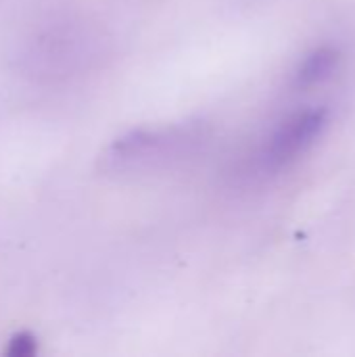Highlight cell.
Segmentation results:
<instances>
[{
  "instance_id": "2",
  "label": "cell",
  "mask_w": 355,
  "mask_h": 357,
  "mask_svg": "<svg viewBox=\"0 0 355 357\" xmlns=\"http://www.w3.org/2000/svg\"><path fill=\"white\" fill-rule=\"evenodd\" d=\"M339 61H341V54L333 46H320V48L312 50L303 59V63L299 65V69L295 73V86L312 88V86L326 82L337 71Z\"/></svg>"
},
{
  "instance_id": "3",
  "label": "cell",
  "mask_w": 355,
  "mask_h": 357,
  "mask_svg": "<svg viewBox=\"0 0 355 357\" xmlns=\"http://www.w3.org/2000/svg\"><path fill=\"white\" fill-rule=\"evenodd\" d=\"M10 357H29L36 354V337L29 333H19L10 339V345L6 349Z\"/></svg>"
},
{
  "instance_id": "1",
  "label": "cell",
  "mask_w": 355,
  "mask_h": 357,
  "mask_svg": "<svg viewBox=\"0 0 355 357\" xmlns=\"http://www.w3.org/2000/svg\"><path fill=\"white\" fill-rule=\"evenodd\" d=\"M328 123V111L324 107L305 109L293 117H289L270 138L266 159L270 165L280 167L301 155L312 142L324 132Z\"/></svg>"
}]
</instances>
